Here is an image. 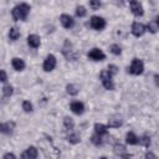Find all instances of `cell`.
<instances>
[{
  "instance_id": "3957f363",
  "label": "cell",
  "mask_w": 159,
  "mask_h": 159,
  "mask_svg": "<svg viewBox=\"0 0 159 159\" xmlns=\"http://www.w3.org/2000/svg\"><path fill=\"white\" fill-rule=\"evenodd\" d=\"M128 71H129L132 75L138 76V75L143 73V71H144V65H143V62H142L139 58H134V60L132 61V63H130Z\"/></svg>"
},
{
  "instance_id": "4316f807",
  "label": "cell",
  "mask_w": 159,
  "mask_h": 159,
  "mask_svg": "<svg viewBox=\"0 0 159 159\" xmlns=\"http://www.w3.org/2000/svg\"><path fill=\"white\" fill-rule=\"evenodd\" d=\"M22 109L25 112H31L32 111V104L29 102V101H24L22 102Z\"/></svg>"
},
{
  "instance_id": "cb8c5ba5",
  "label": "cell",
  "mask_w": 159,
  "mask_h": 159,
  "mask_svg": "<svg viewBox=\"0 0 159 159\" xmlns=\"http://www.w3.org/2000/svg\"><path fill=\"white\" fill-rule=\"evenodd\" d=\"M86 14H87V11H86V9H84L83 6H77V7H76V15H77L78 17H83Z\"/></svg>"
},
{
  "instance_id": "5bb4252c",
  "label": "cell",
  "mask_w": 159,
  "mask_h": 159,
  "mask_svg": "<svg viewBox=\"0 0 159 159\" xmlns=\"http://www.w3.org/2000/svg\"><path fill=\"white\" fill-rule=\"evenodd\" d=\"M11 65H12L14 70H16V71H22V70L25 68V62H24V60L19 58V57H14V58L11 60Z\"/></svg>"
},
{
  "instance_id": "d4e9b609",
  "label": "cell",
  "mask_w": 159,
  "mask_h": 159,
  "mask_svg": "<svg viewBox=\"0 0 159 159\" xmlns=\"http://www.w3.org/2000/svg\"><path fill=\"white\" fill-rule=\"evenodd\" d=\"M109 50H111V52H112V53H114V55H119V53L122 52V50H120V46H119V45H117V43H114V45H111Z\"/></svg>"
},
{
  "instance_id": "ba28073f",
  "label": "cell",
  "mask_w": 159,
  "mask_h": 159,
  "mask_svg": "<svg viewBox=\"0 0 159 159\" xmlns=\"http://www.w3.org/2000/svg\"><path fill=\"white\" fill-rule=\"evenodd\" d=\"M144 32H145V26L143 24H140V22H133V25H132V34L135 37L142 36Z\"/></svg>"
},
{
  "instance_id": "5b68a950",
  "label": "cell",
  "mask_w": 159,
  "mask_h": 159,
  "mask_svg": "<svg viewBox=\"0 0 159 159\" xmlns=\"http://www.w3.org/2000/svg\"><path fill=\"white\" fill-rule=\"evenodd\" d=\"M87 56H88V58H91V60H93V61H103L104 58H106V55H104V52L101 50V48H92L88 53H87Z\"/></svg>"
},
{
  "instance_id": "1f68e13d",
  "label": "cell",
  "mask_w": 159,
  "mask_h": 159,
  "mask_svg": "<svg viewBox=\"0 0 159 159\" xmlns=\"http://www.w3.org/2000/svg\"><path fill=\"white\" fill-rule=\"evenodd\" d=\"M2 158H4V159H7V158H12V159H15L16 157H15V155H14L12 153H7V154H5V155H4Z\"/></svg>"
},
{
  "instance_id": "f546056e",
  "label": "cell",
  "mask_w": 159,
  "mask_h": 159,
  "mask_svg": "<svg viewBox=\"0 0 159 159\" xmlns=\"http://www.w3.org/2000/svg\"><path fill=\"white\" fill-rule=\"evenodd\" d=\"M107 70H108V72H109L112 76H113V75H116V73L118 72V68H117V66H114V65H109Z\"/></svg>"
},
{
  "instance_id": "e575fe53",
  "label": "cell",
  "mask_w": 159,
  "mask_h": 159,
  "mask_svg": "<svg viewBox=\"0 0 159 159\" xmlns=\"http://www.w3.org/2000/svg\"><path fill=\"white\" fill-rule=\"evenodd\" d=\"M157 24L159 25V16H157Z\"/></svg>"
},
{
  "instance_id": "e0dca14e",
  "label": "cell",
  "mask_w": 159,
  "mask_h": 159,
  "mask_svg": "<svg viewBox=\"0 0 159 159\" xmlns=\"http://www.w3.org/2000/svg\"><path fill=\"white\" fill-rule=\"evenodd\" d=\"M94 132L101 134V135H106L108 133V128H107V125H104L102 123H96L94 124Z\"/></svg>"
},
{
  "instance_id": "484cf974",
  "label": "cell",
  "mask_w": 159,
  "mask_h": 159,
  "mask_svg": "<svg viewBox=\"0 0 159 159\" xmlns=\"http://www.w3.org/2000/svg\"><path fill=\"white\" fill-rule=\"evenodd\" d=\"M139 143H140L142 145H144V147H149V145H150V138H149L148 135H144V137H142V138L139 139Z\"/></svg>"
},
{
  "instance_id": "7c38bea8",
  "label": "cell",
  "mask_w": 159,
  "mask_h": 159,
  "mask_svg": "<svg viewBox=\"0 0 159 159\" xmlns=\"http://www.w3.org/2000/svg\"><path fill=\"white\" fill-rule=\"evenodd\" d=\"M122 125V117L116 114V116H112L109 119H108V127H112V128H118Z\"/></svg>"
},
{
  "instance_id": "ffe728a7",
  "label": "cell",
  "mask_w": 159,
  "mask_h": 159,
  "mask_svg": "<svg viewBox=\"0 0 159 159\" xmlns=\"http://www.w3.org/2000/svg\"><path fill=\"white\" fill-rule=\"evenodd\" d=\"M67 140L72 144H77V143H80V135L77 133H71L67 135Z\"/></svg>"
},
{
  "instance_id": "9a60e30c",
  "label": "cell",
  "mask_w": 159,
  "mask_h": 159,
  "mask_svg": "<svg viewBox=\"0 0 159 159\" xmlns=\"http://www.w3.org/2000/svg\"><path fill=\"white\" fill-rule=\"evenodd\" d=\"M14 128H15V123H14V122H6V123H2L1 127H0L1 132L5 133V134H11V132H12Z\"/></svg>"
},
{
  "instance_id": "9c48e42d",
  "label": "cell",
  "mask_w": 159,
  "mask_h": 159,
  "mask_svg": "<svg viewBox=\"0 0 159 159\" xmlns=\"http://www.w3.org/2000/svg\"><path fill=\"white\" fill-rule=\"evenodd\" d=\"M37 155H39L37 149H36L35 147H29V148L21 154V158H24V159H36Z\"/></svg>"
},
{
  "instance_id": "7a4b0ae2",
  "label": "cell",
  "mask_w": 159,
  "mask_h": 159,
  "mask_svg": "<svg viewBox=\"0 0 159 159\" xmlns=\"http://www.w3.org/2000/svg\"><path fill=\"white\" fill-rule=\"evenodd\" d=\"M101 81H102V84L104 86L106 89H114V83L112 81V75L108 72V70H104L101 72Z\"/></svg>"
},
{
  "instance_id": "30bf717a",
  "label": "cell",
  "mask_w": 159,
  "mask_h": 159,
  "mask_svg": "<svg viewBox=\"0 0 159 159\" xmlns=\"http://www.w3.org/2000/svg\"><path fill=\"white\" fill-rule=\"evenodd\" d=\"M60 21H61V24H62V26H63L65 29H71V27L75 25L73 19H72L70 15H67V14H62L61 17H60Z\"/></svg>"
},
{
  "instance_id": "4fadbf2b",
  "label": "cell",
  "mask_w": 159,
  "mask_h": 159,
  "mask_svg": "<svg viewBox=\"0 0 159 159\" xmlns=\"http://www.w3.org/2000/svg\"><path fill=\"white\" fill-rule=\"evenodd\" d=\"M27 43H29L30 47L37 48V47L40 46V36H37V35H35V34L29 35V37H27Z\"/></svg>"
},
{
  "instance_id": "f1b7e54d",
  "label": "cell",
  "mask_w": 159,
  "mask_h": 159,
  "mask_svg": "<svg viewBox=\"0 0 159 159\" xmlns=\"http://www.w3.org/2000/svg\"><path fill=\"white\" fill-rule=\"evenodd\" d=\"M114 152H116L117 154H119L120 157H123V153H122V152H124V147L120 145V144H117V145L114 147Z\"/></svg>"
},
{
  "instance_id": "603a6c76",
  "label": "cell",
  "mask_w": 159,
  "mask_h": 159,
  "mask_svg": "<svg viewBox=\"0 0 159 159\" xmlns=\"http://www.w3.org/2000/svg\"><path fill=\"white\" fill-rule=\"evenodd\" d=\"M12 86H10V84H5L4 87H2V94L5 96V97H10L11 94H12Z\"/></svg>"
},
{
  "instance_id": "6da1fadb",
  "label": "cell",
  "mask_w": 159,
  "mask_h": 159,
  "mask_svg": "<svg viewBox=\"0 0 159 159\" xmlns=\"http://www.w3.org/2000/svg\"><path fill=\"white\" fill-rule=\"evenodd\" d=\"M31 7L29 4L26 2H21L19 5H16L12 10H11V16L15 21H20V20H26L29 12H30Z\"/></svg>"
},
{
  "instance_id": "52a82bcc",
  "label": "cell",
  "mask_w": 159,
  "mask_h": 159,
  "mask_svg": "<svg viewBox=\"0 0 159 159\" xmlns=\"http://www.w3.org/2000/svg\"><path fill=\"white\" fill-rule=\"evenodd\" d=\"M129 6H130L132 12H133L135 16H142V15L144 14L143 6H142V4H140L139 1H137V0H129Z\"/></svg>"
},
{
  "instance_id": "d6a6232c",
  "label": "cell",
  "mask_w": 159,
  "mask_h": 159,
  "mask_svg": "<svg viewBox=\"0 0 159 159\" xmlns=\"http://www.w3.org/2000/svg\"><path fill=\"white\" fill-rule=\"evenodd\" d=\"M145 157H147V158H149V157H150V158H154L155 155H154V154H152V153H147V155H145Z\"/></svg>"
},
{
  "instance_id": "8992f818",
  "label": "cell",
  "mask_w": 159,
  "mask_h": 159,
  "mask_svg": "<svg viewBox=\"0 0 159 159\" xmlns=\"http://www.w3.org/2000/svg\"><path fill=\"white\" fill-rule=\"evenodd\" d=\"M56 67V57L53 55H47V57L43 61V71L50 72Z\"/></svg>"
},
{
  "instance_id": "44dd1931",
  "label": "cell",
  "mask_w": 159,
  "mask_h": 159,
  "mask_svg": "<svg viewBox=\"0 0 159 159\" xmlns=\"http://www.w3.org/2000/svg\"><path fill=\"white\" fill-rule=\"evenodd\" d=\"M91 142H92L94 145H101V144L103 143V140H102V135L98 134V133H94V134L92 135V138H91Z\"/></svg>"
},
{
  "instance_id": "7402d4cb",
  "label": "cell",
  "mask_w": 159,
  "mask_h": 159,
  "mask_svg": "<svg viewBox=\"0 0 159 159\" xmlns=\"http://www.w3.org/2000/svg\"><path fill=\"white\" fill-rule=\"evenodd\" d=\"M63 124H65L66 129H68V130H72L73 127H75V123H73L72 118H70V117H65V119H63Z\"/></svg>"
},
{
  "instance_id": "ac0fdd59",
  "label": "cell",
  "mask_w": 159,
  "mask_h": 159,
  "mask_svg": "<svg viewBox=\"0 0 159 159\" xmlns=\"http://www.w3.org/2000/svg\"><path fill=\"white\" fill-rule=\"evenodd\" d=\"M66 91H67V93H70L71 96H76V94L80 92V88H78V86H76V84H73V83H70V84L66 86Z\"/></svg>"
},
{
  "instance_id": "83f0119b",
  "label": "cell",
  "mask_w": 159,
  "mask_h": 159,
  "mask_svg": "<svg viewBox=\"0 0 159 159\" xmlns=\"http://www.w3.org/2000/svg\"><path fill=\"white\" fill-rule=\"evenodd\" d=\"M89 6L93 10H98L101 7V2H99V0H89Z\"/></svg>"
},
{
  "instance_id": "836d02e7",
  "label": "cell",
  "mask_w": 159,
  "mask_h": 159,
  "mask_svg": "<svg viewBox=\"0 0 159 159\" xmlns=\"http://www.w3.org/2000/svg\"><path fill=\"white\" fill-rule=\"evenodd\" d=\"M154 78H155V82H157V84H159V76L157 75V76H155Z\"/></svg>"
},
{
  "instance_id": "4dcf8cb0",
  "label": "cell",
  "mask_w": 159,
  "mask_h": 159,
  "mask_svg": "<svg viewBox=\"0 0 159 159\" xmlns=\"http://www.w3.org/2000/svg\"><path fill=\"white\" fill-rule=\"evenodd\" d=\"M0 75H1V78H0L1 82H5V81H6V73H5V71L1 70V71H0Z\"/></svg>"
},
{
  "instance_id": "d6986e66",
  "label": "cell",
  "mask_w": 159,
  "mask_h": 159,
  "mask_svg": "<svg viewBox=\"0 0 159 159\" xmlns=\"http://www.w3.org/2000/svg\"><path fill=\"white\" fill-rule=\"evenodd\" d=\"M19 37H20L19 30H17L16 27H11V29L9 30V39H10L11 41H16Z\"/></svg>"
},
{
  "instance_id": "8fae6325",
  "label": "cell",
  "mask_w": 159,
  "mask_h": 159,
  "mask_svg": "<svg viewBox=\"0 0 159 159\" xmlns=\"http://www.w3.org/2000/svg\"><path fill=\"white\" fill-rule=\"evenodd\" d=\"M71 111L75 113V114H82L84 112V106L82 102L80 101H75L71 103Z\"/></svg>"
},
{
  "instance_id": "2e32d148",
  "label": "cell",
  "mask_w": 159,
  "mask_h": 159,
  "mask_svg": "<svg viewBox=\"0 0 159 159\" xmlns=\"http://www.w3.org/2000/svg\"><path fill=\"white\" fill-rule=\"evenodd\" d=\"M125 142L130 145H135L139 143V138L133 133V132H128L127 135H125Z\"/></svg>"
},
{
  "instance_id": "277c9868",
  "label": "cell",
  "mask_w": 159,
  "mask_h": 159,
  "mask_svg": "<svg viewBox=\"0 0 159 159\" xmlns=\"http://www.w3.org/2000/svg\"><path fill=\"white\" fill-rule=\"evenodd\" d=\"M89 24H91V27H93L94 30H98V31L103 30L106 27V20L101 16H92Z\"/></svg>"
}]
</instances>
